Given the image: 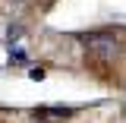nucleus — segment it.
<instances>
[{
	"mask_svg": "<svg viewBox=\"0 0 126 123\" xmlns=\"http://www.w3.org/2000/svg\"><path fill=\"white\" fill-rule=\"evenodd\" d=\"M82 44H85V51H92V54H98V57H113L117 54V41L110 38V35H82Z\"/></svg>",
	"mask_w": 126,
	"mask_h": 123,
	"instance_id": "nucleus-1",
	"label": "nucleus"
}]
</instances>
